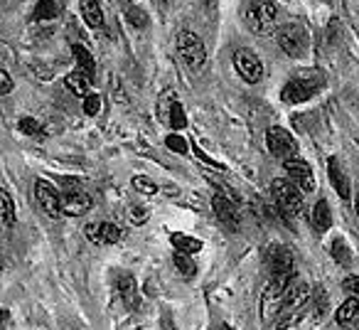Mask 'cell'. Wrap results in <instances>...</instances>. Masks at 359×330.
Returning a JSON list of instances; mask_svg holds the SVG:
<instances>
[{
    "label": "cell",
    "instance_id": "83f0119b",
    "mask_svg": "<svg viewBox=\"0 0 359 330\" xmlns=\"http://www.w3.org/2000/svg\"><path fill=\"white\" fill-rule=\"evenodd\" d=\"M168 124L172 126L175 131H182L187 126V116H185V106L180 104V101H175L172 106H170V114H168Z\"/></svg>",
    "mask_w": 359,
    "mask_h": 330
},
{
    "label": "cell",
    "instance_id": "1f68e13d",
    "mask_svg": "<svg viewBox=\"0 0 359 330\" xmlns=\"http://www.w3.org/2000/svg\"><path fill=\"white\" fill-rule=\"evenodd\" d=\"M133 187L138 192H143V195H158V185H155L153 180H150V178H145V176H135L133 178Z\"/></svg>",
    "mask_w": 359,
    "mask_h": 330
},
{
    "label": "cell",
    "instance_id": "484cf974",
    "mask_svg": "<svg viewBox=\"0 0 359 330\" xmlns=\"http://www.w3.org/2000/svg\"><path fill=\"white\" fill-rule=\"evenodd\" d=\"M172 264H175V269H177V274L182 276V279H195V274H197V264H195V261H192V256H190V254H182V251H175Z\"/></svg>",
    "mask_w": 359,
    "mask_h": 330
},
{
    "label": "cell",
    "instance_id": "5b68a950",
    "mask_svg": "<svg viewBox=\"0 0 359 330\" xmlns=\"http://www.w3.org/2000/svg\"><path fill=\"white\" fill-rule=\"evenodd\" d=\"M271 192H273L276 202L283 207L288 215L293 217H300L305 212V200H303V190H300L295 183L290 180H283V178H276L271 183Z\"/></svg>",
    "mask_w": 359,
    "mask_h": 330
},
{
    "label": "cell",
    "instance_id": "4fadbf2b",
    "mask_svg": "<svg viewBox=\"0 0 359 330\" xmlns=\"http://www.w3.org/2000/svg\"><path fill=\"white\" fill-rule=\"evenodd\" d=\"M212 207H215V215H217V220H219V225H224L229 232L239 230V225H241L239 210H236V205L231 202V197H226L224 192H217V195L212 197Z\"/></svg>",
    "mask_w": 359,
    "mask_h": 330
},
{
    "label": "cell",
    "instance_id": "f35d334b",
    "mask_svg": "<svg viewBox=\"0 0 359 330\" xmlns=\"http://www.w3.org/2000/svg\"><path fill=\"white\" fill-rule=\"evenodd\" d=\"M8 318H11V313H8V310H6V308H0V325L6 323V320H8Z\"/></svg>",
    "mask_w": 359,
    "mask_h": 330
},
{
    "label": "cell",
    "instance_id": "9a60e30c",
    "mask_svg": "<svg viewBox=\"0 0 359 330\" xmlns=\"http://www.w3.org/2000/svg\"><path fill=\"white\" fill-rule=\"evenodd\" d=\"M285 171H288L290 180H293L303 192H315L313 168H310L305 160H300L298 155H295V158H290V160H285Z\"/></svg>",
    "mask_w": 359,
    "mask_h": 330
},
{
    "label": "cell",
    "instance_id": "8fae6325",
    "mask_svg": "<svg viewBox=\"0 0 359 330\" xmlns=\"http://www.w3.org/2000/svg\"><path fill=\"white\" fill-rule=\"evenodd\" d=\"M271 276H293V251L285 244H271L266 251Z\"/></svg>",
    "mask_w": 359,
    "mask_h": 330
},
{
    "label": "cell",
    "instance_id": "e0dca14e",
    "mask_svg": "<svg viewBox=\"0 0 359 330\" xmlns=\"http://www.w3.org/2000/svg\"><path fill=\"white\" fill-rule=\"evenodd\" d=\"M327 178H330V183H332L334 192H337L342 200H349V192H352V187H349V178L344 176V171L339 168V163L334 158L327 160Z\"/></svg>",
    "mask_w": 359,
    "mask_h": 330
},
{
    "label": "cell",
    "instance_id": "b9f144b4",
    "mask_svg": "<svg viewBox=\"0 0 359 330\" xmlns=\"http://www.w3.org/2000/svg\"><path fill=\"white\" fill-rule=\"evenodd\" d=\"M0 274H3V256H0Z\"/></svg>",
    "mask_w": 359,
    "mask_h": 330
},
{
    "label": "cell",
    "instance_id": "277c9868",
    "mask_svg": "<svg viewBox=\"0 0 359 330\" xmlns=\"http://www.w3.org/2000/svg\"><path fill=\"white\" fill-rule=\"evenodd\" d=\"M244 20L251 32L264 35L276 22V3L273 0H249V6L244 11Z\"/></svg>",
    "mask_w": 359,
    "mask_h": 330
},
{
    "label": "cell",
    "instance_id": "f1b7e54d",
    "mask_svg": "<svg viewBox=\"0 0 359 330\" xmlns=\"http://www.w3.org/2000/svg\"><path fill=\"white\" fill-rule=\"evenodd\" d=\"M126 20H128V25L135 27V30H143V27L148 25V15H145V11L138 6H130L128 11H126Z\"/></svg>",
    "mask_w": 359,
    "mask_h": 330
},
{
    "label": "cell",
    "instance_id": "cb8c5ba5",
    "mask_svg": "<svg viewBox=\"0 0 359 330\" xmlns=\"http://www.w3.org/2000/svg\"><path fill=\"white\" fill-rule=\"evenodd\" d=\"M62 11V0H40L35 6V13H32V18L35 20H55L57 15H60Z\"/></svg>",
    "mask_w": 359,
    "mask_h": 330
},
{
    "label": "cell",
    "instance_id": "6da1fadb",
    "mask_svg": "<svg viewBox=\"0 0 359 330\" xmlns=\"http://www.w3.org/2000/svg\"><path fill=\"white\" fill-rule=\"evenodd\" d=\"M290 281H293V276H271L269 279L264 293H261V320L264 323H271L276 315H280L285 291H288Z\"/></svg>",
    "mask_w": 359,
    "mask_h": 330
},
{
    "label": "cell",
    "instance_id": "2e32d148",
    "mask_svg": "<svg viewBox=\"0 0 359 330\" xmlns=\"http://www.w3.org/2000/svg\"><path fill=\"white\" fill-rule=\"evenodd\" d=\"M116 289H118V296H121V301L126 303V308L138 310L140 293H138V284H135L133 276H130V274H118V279H116Z\"/></svg>",
    "mask_w": 359,
    "mask_h": 330
},
{
    "label": "cell",
    "instance_id": "e575fe53",
    "mask_svg": "<svg viewBox=\"0 0 359 330\" xmlns=\"http://www.w3.org/2000/svg\"><path fill=\"white\" fill-rule=\"evenodd\" d=\"M101 111V96L99 94H89L84 99V114L86 116H96Z\"/></svg>",
    "mask_w": 359,
    "mask_h": 330
},
{
    "label": "cell",
    "instance_id": "ab89813d",
    "mask_svg": "<svg viewBox=\"0 0 359 330\" xmlns=\"http://www.w3.org/2000/svg\"><path fill=\"white\" fill-rule=\"evenodd\" d=\"M288 325H290V323H288V320H280V323H278V325H276V330H285V328H288Z\"/></svg>",
    "mask_w": 359,
    "mask_h": 330
},
{
    "label": "cell",
    "instance_id": "4316f807",
    "mask_svg": "<svg viewBox=\"0 0 359 330\" xmlns=\"http://www.w3.org/2000/svg\"><path fill=\"white\" fill-rule=\"evenodd\" d=\"M330 254H332V259L337 261L339 266H352V251H349L347 242H344L342 237H337V239L330 244Z\"/></svg>",
    "mask_w": 359,
    "mask_h": 330
},
{
    "label": "cell",
    "instance_id": "d590c367",
    "mask_svg": "<svg viewBox=\"0 0 359 330\" xmlns=\"http://www.w3.org/2000/svg\"><path fill=\"white\" fill-rule=\"evenodd\" d=\"M148 217H150L148 207H140V205L130 207V222H133V225H143V222H148Z\"/></svg>",
    "mask_w": 359,
    "mask_h": 330
},
{
    "label": "cell",
    "instance_id": "5bb4252c",
    "mask_svg": "<svg viewBox=\"0 0 359 330\" xmlns=\"http://www.w3.org/2000/svg\"><path fill=\"white\" fill-rule=\"evenodd\" d=\"M35 197L40 202V207L52 217V220H60L62 217V202H60V192L55 190V185L47 180H37L35 183Z\"/></svg>",
    "mask_w": 359,
    "mask_h": 330
},
{
    "label": "cell",
    "instance_id": "9c48e42d",
    "mask_svg": "<svg viewBox=\"0 0 359 330\" xmlns=\"http://www.w3.org/2000/svg\"><path fill=\"white\" fill-rule=\"evenodd\" d=\"M234 67L241 79L249 81V84H259V81L264 79V62L259 60L256 52L246 50V47L234 52Z\"/></svg>",
    "mask_w": 359,
    "mask_h": 330
},
{
    "label": "cell",
    "instance_id": "7bdbcfd3",
    "mask_svg": "<svg viewBox=\"0 0 359 330\" xmlns=\"http://www.w3.org/2000/svg\"><path fill=\"white\" fill-rule=\"evenodd\" d=\"M222 330H231V325H222Z\"/></svg>",
    "mask_w": 359,
    "mask_h": 330
},
{
    "label": "cell",
    "instance_id": "f546056e",
    "mask_svg": "<svg viewBox=\"0 0 359 330\" xmlns=\"http://www.w3.org/2000/svg\"><path fill=\"white\" fill-rule=\"evenodd\" d=\"M0 222H3V225H8V227L15 225V212H13V202H11V197H8L6 192L0 195Z\"/></svg>",
    "mask_w": 359,
    "mask_h": 330
},
{
    "label": "cell",
    "instance_id": "ac0fdd59",
    "mask_svg": "<svg viewBox=\"0 0 359 330\" xmlns=\"http://www.w3.org/2000/svg\"><path fill=\"white\" fill-rule=\"evenodd\" d=\"M330 313V296L323 286H315L313 289V323H323Z\"/></svg>",
    "mask_w": 359,
    "mask_h": 330
},
{
    "label": "cell",
    "instance_id": "8992f818",
    "mask_svg": "<svg viewBox=\"0 0 359 330\" xmlns=\"http://www.w3.org/2000/svg\"><path fill=\"white\" fill-rule=\"evenodd\" d=\"M177 52H180V57H182V62H185L192 72H200L202 67H205V62H207L205 42H202L195 32H190V30L180 32L177 35Z\"/></svg>",
    "mask_w": 359,
    "mask_h": 330
},
{
    "label": "cell",
    "instance_id": "7a4b0ae2",
    "mask_svg": "<svg viewBox=\"0 0 359 330\" xmlns=\"http://www.w3.org/2000/svg\"><path fill=\"white\" fill-rule=\"evenodd\" d=\"M320 89H323V77H320L318 72H300L298 77H293V79L283 86L280 99H283L285 104H303V101H308L310 96Z\"/></svg>",
    "mask_w": 359,
    "mask_h": 330
},
{
    "label": "cell",
    "instance_id": "d4e9b609",
    "mask_svg": "<svg viewBox=\"0 0 359 330\" xmlns=\"http://www.w3.org/2000/svg\"><path fill=\"white\" fill-rule=\"evenodd\" d=\"M170 242H172V246L177 251H182V254H197V251H202V242L197 239V237H187V235H172L170 237Z\"/></svg>",
    "mask_w": 359,
    "mask_h": 330
},
{
    "label": "cell",
    "instance_id": "836d02e7",
    "mask_svg": "<svg viewBox=\"0 0 359 330\" xmlns=\"http://www.w3.org/2000/svg\"><path fill=\"white\" fill-rule=\"evenodd\" d=\"M342 291L347 293V298H359V276H347L342 281Z\"/></svg>",
    "mask_w": 359,
    "mask_h": 330
},
{
    "label": "cell",
    "instance_id": "44dd1931",
    "mask_svg": "<svg viewBox=\"0 0 359 330\" xmlns=\"http://www.w3.org/2000/svg\"><path fill=\"white\" fill-rule=\"evenodd\" d=\"M334 318H337L339 325H354L359 320V298H347L342 305H339V310L334 313Z\"/></svg>",
    "mask_w": 359,
    "mask_h": 330
},
{
    "label": "cell",
    "instance_id": "60d3db41",
    "mask_svg": "<svg viewBox=\"0 0 359 330\" xmlns=\"http://www.w3.org/2000/svg\"><path fill=\"white\" fill-rule=\"evenodd\" d=\"M354 210H357V215H359V192H357V200H354Z\"/></svg>",
    "mask_w": 359,
    "mask_h": 330
},
{
    "label": "cell",
    "instance_id": "ffe728a7",
    "mask_svg": "<svg viewBox=\"0 0 359 330\" xmlns=\"http://www.w3.org/2000/svg\"><path fill=\"white\" fill-rule=\"evenodd\" d=\"M65 84H67V89H69L74 96H81V99H86V96H89V86L94 84V81L76 70V72H72V74H67Z\"/></svg>",
    "mask_w": 359,
    "mask_h": 330
},
{
    "label": "cell",
    "instance_id": "74e56055",
    "mask_svg": "<svg viewBox=\"0 0 359 330\" xmlns=\"http://www.w3.org/2000/svg\"><path fill=\"white\" fill-rule=\"evenodd\" d=\"M155 6H158V8H170V6H172V0H155Z\"/></svg>",
    "mask_w": 359,
    "mask_h": 330
},
{
    "label": "cell",
    "instance_id": "7402d4cb",
    "mask_svg": "<svg viewBox=\"0 0 359 330\" xmlns=\"http://www.w3.org/2000/svg\"><path fill=\"white\" fill-rule=\"evenodd\" d=\"M313 227L318 235H325V232L332 227V215H330V205L325 200H318L313 210Z\"/></svg>",
    "mask_w": 359,
    "mask_h": 330
},
{
    "label": "cell",
    "instance_id": "d6986e66",
    "mask_svg": "<svg viewBox=\"0 0 359 330\" xmlns=\"http://www.w3.org/2000/svg\"><path fill=\"white\" fill-rule=\"evenodd\" d=\"M72 52H74V60H76V65H79L76 70L94 81L96 79V62H94V57H91V52L86 50L84 45H74L72 47Z\"/></svg>",
    "mask_w": 359,
    "mask_h": 330
},
{
    "label": "cell",
    "instance_id": "30bf717a",
    "mask_svg": "<svg viewBox=\"0 0 359 330\" xmlns=\"http://www.w3.org/2000/svg\"><path fill=\"white\" fill-rule=\"evenodd\" d=\"M266 145H269V150L276 158H283V160L295 158V153H298L295 138L285 128H280V126H273V128L266 131Z\"/></svg>",
    "mask_w": 359,
    "mask_h": 330
},
{
    "label": "cell",
    "instance_id": "3957f363",
    "mask_svg": "<svg viewBox=\"0 0 359 330\" xmlns=\"http://www.w3.org/2000/svg\"><path fill=\"white\" fill-rule=\"evenodd\" d=\"M276 42L278 47L285 52L288 57L293 60H300V57L308 55L310 50V37H308V30L298 22H288V25H280L276 30Z\"/></svg>",
    "mask_w": 359,
    "mask_h": 330
},
{
    "label": "cell",
    "instance_id": "4dcf8cb0",
    "mask_svg": "<svg viewBox=\"0 0 359 330\" xmlns=\"http://www.w3.org/2000/svg\"><path fill=\"white\" fill-rule=\"evenodd\" d=\"M18 128H20V133H25V136H42L45 133V128H42L32 116H25V119L18 121Z\"/></svg>",
    "mask_w": 359,
    "mask_h": 330
},
{
    "label": "cell",
    "instance_id": "d6a6232c",
    "mask_svg": "<svg viewBox=\"0 0 359 330\" xmlns=\"http://www.w3.org/2000/svg\"><path fill=\"white\" fill-rule=\"evenodd\" d=\"M165 145H168L170 150H175V153H182V155H185L187 150H190V145H187V140L182 138V136H177V133L168 136V138H165Z\"/></svg>",
    "mask_w": 359,
    "mask_h": 330
},
{
    "label": "cell",
    "instance_id": "8d00e7d4",
    "mask_svg": "<svg viewBox=\"0 0 359 330\" xmlns=\"http://www.w3.org/2000/svg\"><path fill=\"white\" fill-rule=\"evenodd\" d=\"M13 86H15V84H13V77L8 74V72L0 70V94H11Z\"/></svg>",
    "mask_w": 359,
    "mask_h": 330
},
{
    "label": "cell",
    "instance_id": "ba28073f",
    "mask_svg": "<svg viewBox=\"0 0 359 330\" xmlns=\"http://www.w3.org/2000/svg\"><path fill=\"white\" fill-rule=\"evenodd\" d=\"M60 202H62V215L69 217H79L86 215L91 210V197L89 192L81 190L76 183H65V190L60 192Z\"/></svg>",
    "mask_w": 359,
    "mask_h": 330
},
{
    "label": "cell",
    "instance_id": "7c38bea8",
    "mask_svg": "<svg viewBox=\"0 0 359 330\" xmlns=\"http://www.w3.org/2000/svg\"><path fill=\"white\" fill-rule=\"evenodd\" d=\"M84 235L91 244H118L123 239V230L114 222H91L84 227Z\"/></svg>",
    "mask_w": 359,
    "mask_h": 330
},
{
    "label": "cell",
    "instance_id": "52a82bcc",
    "mask_svg": "<svg viewBox=\"0 0 359 330\" xmlns=\"http://www.w3.org/2000/svg\"><path fill=\"white\" fill-rule=\"evenodd\" d=\"M313 298V289H310L308 284H305L303 279L298 281H290L288 291H285V298H283V308H280V313H283V320H288V323H293V318H298L300 310L308 305V301Z\"/></svg>",
    "mask_w": 359,
    "mask_h": 330
},
{
    "label": "cell",
    "instance_id": "603a6c76",
    "mask_svg": "<svg viewBox=\"0 0 359 330\" xmlns=\"http://www.w3.org/2000/svg\"><path fill=\"white\" fill-rule=\"evenodd\" d=\"M81 15H84V20L89 27L104 25V11H101L99 0H81Z\"/></svg>",
    "mask_w": 359,
    "mask_h": 330
}]
</instances>
